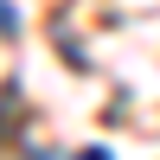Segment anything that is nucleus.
I'll return each mask as SVG.
<instances>
[{"label": "nucleus", "mask_w": 160, "mask_h": 160, "mask_svg": "<svg viewBox=\"0 0 160 160\" xmlns=\"http://www.w3.org/2000/svg\"><path fill=\"white\" fill-rule=\"evenodd\" d=\"M83 160H109V154H102V148H90V154H83Z\"/></svg>", "instance_id": "obj_1"}]
</instances>
